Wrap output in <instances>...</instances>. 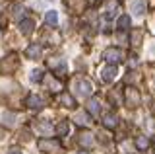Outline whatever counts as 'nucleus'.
<instances>
[{
    "instance_id": "nucleus-22",
    "label": "nucleus",
    "mask_w": 155,
    "mask_h": 154,
    "mask_svg": "<svg viewBox=\"0 0 155 154\" xmlns=\"http://www.w3.org/2000/svg\"><path fill=\"white\" fill-rule=\"evenodd\" d=\"M68 131H70V125H68L66 121H62V123H58V125H56V133L60 135V137H62V135H66Z\"/></svg>"
},
{
    "instance_id": "nucleus-10",
    "label": "nucleus",
    "mask_w": 155,
    "mask_h": 154,
    "mask_svg": "<svg viewBox=\"0 0 155 154\" xmlns=\"http://www.w3.org/2000/svg\"><path fill=\"white\" fill-rule=\"evenodd\" d=\"M33 27H35V22L33 20H21L19 22V30H21L23 35H29L33 31Z\"/></svg>"
},
{
    "instance_id": "nucleus-26",
    "label": "nucleus",
    "mask_w": 155,
    "mask_h": 154,
    "mask_svg": "<svg viewBox=\"0 0 155 154\" xmlns=\"http://www.w3.org/2000/svg\"><path fill=\"white\" fill-rule=\"evenodd\" d=\"M48 86H51V88H54V92H58V90H60V84H58L56 80H51V82H48Z\"/></svg>"
},
{
    "instance_id": "nucleus-5",
    "label": "nucleus",
    "mask_w": 155,
    "mask_h": 154,
    "mask_svg": "<svg viewBox=\"0 0 155 154\" xmlns=\"http://www.w3.org/2000/svg\"><path fill=\"white\" fill-rule=\"evenodd\" d=\"M116 74H118V70H116V65H109L103 72H101V76H103L105 82H113V80L116 78Z\"/></svg>"
},
{
    "instance_id": "nucleus-9",
    "label": "nucleus",
    "mask_w": 155,
    "mask_h": 154,
    "mask_svg": "<svg viewBox=\"0 0 155 154\" xmlns=\"http://www.w3.org/2000/svg\"><path fill=\"white\" fill-rule=\"evenodd\" d=\"M74 121L78 125H85V127H89V125H91V117H89V113H87V111H80L74 117Z\"/></svg>"
},
{
    "instance_id": "nucleus-20",
    "label": "nucleus",
    "mask_w": 155,
    "mask_h": 154,
    "mask_svg": "<svg viewBox=\"0 0 155 154\" xmlns=\"http://www.w3.org/2000/svg\"><path fill=\"white\" fill-rule=\"evenodd\" d=\"M116 26H118V30H128V26H130V16H120Z\"/></svg>"
},
{
    "instance_id": "nucleus-27",
    "label": "nucleus",
    "mask_w": 155,
    "mask_h": 154,
    "mask_svg": "<svg viewBox=\"0 0 155 154\" xmlns=\"http://www.w3.org/2000/svg\"><path fill=\"white\" fill-rule=\"evenodd\" d=\"M10 154H23V152L19 150V148H12V150H10Z\"/></svg>"
},
{
    "instance_id": "nucleus-24",
    "label": "nucleus",
    "mask_w": 155,
    "mask_h": 154,
    "mask_svg": "<svg viewBox=\"0 0 155 154\" xmlns=\"http://www.w3.org/2000/svg\"><path fill=\"white\" fill-rule=\"evenodd\" d=\"M29 78H31V82H41L43 80V70H33Z\"/></svg>"
},
{
    "instance_id": "nucleus-18",
    "label": "nucleus",
    "mask_w": 155,
    "mask_h": 154,
    "mask_svg": "<svg viewBox=\"0 0 155 154\" xmlns=\"http://www.w3.org/2000/svg\"><path fill=\"white\" fill-rule=\"evenodd\" d=\"M23 6L21 4H16V6H14V10H12V16H14V20H18V22H21V18H23Z\"/></svg>"
},
{
    "instance_id": "nucleus-21",
    "label": "nucleus",
    "mask_w": 155,
    "mask_h": 154,
    "mask_svg": "<svg viewBox=\"0 0 155 154\" xmlns=\"http://www.w3.org/2000/svg\"><path fill=\"white\" fill-rule=\"evenodd\" d=\"M136 146H138L140 150H145V148L149 146V141L145 137H138V138H136Z\"/></svg>"
},
{
    "instance_id": "nucleus-1",
    "label": "nucleus",
    "mask_w": 155,
    "mask_h": 154,
    "mask_svg": "<svg viewBox=\"0 0 155 154\" xmlns=\"http://www.w3.org/2000/svg\"><path fill=\"white\" fill-rule=\"evenodd\" d=\"M124 102L128 107H138L140 105V94L136 88H126L124 90Z\"/></svg>"
},
{
    "instance_id": "nucleus-23",
    "label": "nucleus",
    "mask_w": 155,
    "mask_h": 154,
    "mask_svg": "<svg viewBox=\"0 0 155 154\" xmlns=\"http://www.w3.org/2000/svg\"><path fill=\"white\" fill-rule=\"evenodd\" d=\"M62 103H64L66 107H74V105H76L74 98H72V96H68V94H64V96H62Z\"/></svg>"
},
{
    "instance_id": "nucleus-8",
    "label": "nucleus",
    "mask_w": 155,
    "mask_h": 154,
    "mask_svg": "<svg viewBox=\"0 0 155 154\" xmlns=\"http://www.w3.org/2000/svg\"><path fill=\"white\" fill-rule=\"evenodd\" d=\"M25 105H27V107H31V109H41V107H43V100L39 98V96L31 94V96H29V98H27Z\"/></svg>"
},
{
    "instance_id": "nucleus-13",
    "label": "nucleus",
    "mask_w": 155,
    "mask_h": 154,
    "mask_svg": "<svg viewBox=\"0 0 155 154\" xmlns=\"http://www.w3.org/2000/svg\"><path fill=\"white\" fill-rule=\"evenodd\" d=\"M142 30H138V27H136V30H132V33H130V43H132L134 47H138L140 43H142Z\"/></svg>"
},
{
    "instance_id": "nucleus-28",
    "label": "nucleus",
    "mask_w": 155,
    "mask_h": 154,
    "mask_svg": "<svg viewBox=\"0 0 155 154\" xmlns=\"http://www.w3.org/2000/svg\"><path fill=\"white\" fill-rule=\"evenodd\" d=\"M151 53H153V55H155V45H153V47H151Z\"/></svg>"
},
{
    "instance_id": "nucleus-29",
    "label": "nucleus",
    "mask_w": 155,
    "mask_h": 154,
    "mask_svg": "<svg viewBox=\"0 0 155 154\" xmlns=\"http://www.w3.org/2000/svg\"><path fill=\"white\" fill-rule=\"evenodd\" d=\"M80 154H87V152H80Z\"/></svg>"
},
{
    "instance_id": "nucleus-4",
    "label": "nucleus",
    "mask_w": 155,
    "mask_h": 154,
    "mask_svg": "<svg viewBox=\"0 0 155 154\" xmlns=\"http://www.w3.org/2000/svg\"><path fill=\"white\" fill-rule=\"evenodd\" d=\"M18 65H19V61H18V57L16 55H10L6 61H0V70L2 72H12V70H16L18 68Z\"/></svg>"
},
{
    "instance_id": "nucleus-16",
    "label": "nucleus",
    "mask_w": 155,
    "mask_h": 154,
    "mask_svg": "<svg viewBox=\"0 0 155 154\" xmlns=\"http://www.w3.org/2000/svg\"><path fill=\"white\" fill-rule=\"evenodd\" d=\"M87 111H89V113H93V115H99V111H101V103H99V100H97V98L89 100V105H87Z\"/></svg>"
},
{
    "instance_id": "nucleus-15",
    "label": "nucleus",
    "mask_w": 155,
    "mask_h": 154,
    "mask_svg": "<svg viewBox=\"0 0 155 154\" xmlns=\"http://www.w3.org/2000/svg\"><path fill=\"white\" fill-rule=\"evenodd\" d=\"M118 10V0H109L107 2V18H113Z\"/></svg>"
},
{
    "instance_id": "nucleus-6",
    "label": "nucleus",
    "mask_w": 155,
    "mask_h": 154,
    "mask_svg": "<svg viewBox=\"0 0 155 154\" xmlns=\"http://www.w3.org/2000/svg\"><path fill=\"white\" fill-rule=\"evenodd\" d=\"M25 57L27 59H31V61H35L41 57V45H37V43H31V45L27 47V51H25Z\"/></svg>"
},
{
    "instance_id": "nucleus-30",
    "label": "nucleus",
    "mask_w": 155,
    "mask_h": 154,
    "mask_svg": "<svg viewBox=\"0 0 155 154\" xmlns=\"http://www.w3.org/2000/svg\"><path fill=\"white\" fill-rule=\"evenodd\" d=\"M47 2H52V0H47Z\"/></svg>"
},
{
    "instance_id": "nucleus-17",
    "label": "nucleus",
    "mask_w": 155,
    "mask_h": 154,
    "mask_svg": "<svg viewBox=\"0 0 155 154\" xmlns=\"http://www.w3.org/2000/svg\"><path fill=\"white\" fill-rule=\"evenodd\" d=\"M45 22H47V26H56V23H58V14H56L54 10L47 12V16H45Z\"/></svg>"
},
{
    "instance_id": "nucleus-3",
    "label": "nucleus",
    "mask_w": 155,
    "mask_h": 154,
    "mask_svg": "<svg viewBox=\"0 0 155 154\" xmlns=\"http://www.w3.org/2000/svg\"><path fill=\"white\" fill-rule=\"evenodd\" d=\"M37 146H39L41 152H56L58 148H60V144L56 141H52V138H41V141L37 142Z\"/></svg>"
},
{
    "instance_id": "nucleus-2",
    "label": "nucleus",
    "mask_w": 155,
    "mask_h": 154,
    "mask_svg": "<svg viewBox=\"0 0 155 154\" xmlns=\"http://www.w3.org/2000/svg\"><path fill=\"white\" fill-rule=\"evenodd\" d=\"M103 59L107 61V62H110V65H116V62H120L124 59V53L120 51V49H107L105 53H103Z\"/></svg>"
},
{
    "instance_id": "nucleus-12",
    "label": "nucleus",
    "mask_w": 155,
    "mask_h": 154,
    "mask_svg": "<svg viewBox=\"0 0 155 154\" xmlns=\"http://www.w3.org/2000/svg\"><path fill=\"white\" fill-rule=\"evenodd\" d=\"M103 123H105L107 129H114L116 125H118V117L113 115V113H109V115H105V117H103Z\"/></svg>"
},
{
    "instance_id": "nucleus-11",
    "label": "nucleus",
    "mask_w": 155,
    "mask_h": 154,
    "mask_svg": "<svg viewBox=\"0 0 155 154\" xmlns=\"http://www.w3.org/2000/svg\"><path fill=\"white\" fill-rule=\"evenodd\" d=\"M132 12L136 16H142L145 12V0H134L132 2Z\"/></svg>"
},
{
    "instance_id": "nucleus-7",
    "label": "nucleus",
    "mask_w": 155,
    "mask_h": 154,
    "mask_svg": "<svg viewBox=\"0 0 155 154\" xmlns=\"http://www.w3.org/2000/svg\"><path fill=\"white\" fill-rule=\"evenodd\" d=\"M78 92H80L81 96H91V92H93V88H91V82L89 80H80L78 82Z\"/></svg>"
},
{
    "instance_id": "nucleus-14",
    "label": "nucleus",
    "mask_w": 155,
    "mask_h": 154,
    "mask_svg": "<svg viewBox=\"0 0 155 154\" xmlns=\"http://www.w3.org/2000/svg\"><path fill=\"white\" fill-rule=\"evenodd\" d=\"M80 144L81 146H87V148L93 146V135L91 133H81L80 135Z\"/></svg>"
},
{
    "instance_id": "nucleus-19",
    "label": "nucleus",
    "mask_w": 155,
    "mask_h": 154,
    "mask_svg": "<svg viewBox=\"0 0 155 154\" xmlns=\"http://www.w3.org/2000/svg\"><path fill=\"white\" fill-rule=\"evenodd\" d=\"M37 131L43 133V135H48V133H52V125L47 123V121H41V123L37 125Z\"/></svg>"
},
{
    "instance_id": "nucleus-25",
    "label": "nucleus",
    "mask_w": 155,
    "mask_h": 154,
    "mask_svg": "<svg viewBox=\"0 0 155 154\" xmlns=\"http://www.w3.org/2000/svg\"><path fill=\"white\" fill-rule=\"evenodd\" d=\"M4 123L14 125V115H12V113H4Z\"/></svg>"
}]
</instances>
